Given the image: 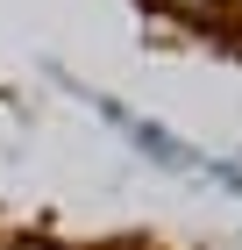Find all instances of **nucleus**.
Here are the masks:
<instances>
[{
	"label": "nucleus",
	"mask_w": 242,
	"mask_h": 250,
	"mask_svg": "<svg viewBox=\"0 0 242 250\" xmlns=\"http://www.w3.org/2000/svg\"><path fill=\"white\" fill-rule=\"evenodd\" d=\"M171 15H206V7H214V0H164Z\"/></svg>",
	"instance_id": "obj_1"
},
{
	"label": "nucleus",
	"mask_w": 242,
	"mask_h": 250,
	"mask_svg": "<svg viewBox=\"0 0 242 250\" xmlns=\"http://www.w3.org/2000/svg\"><path fill=\"white\" fill-rule=\"evenodd\" d=\"M15 250H43V243H15Z\"/></svg>",
	"instance_id": "obj_2"
},
{
	"label": "nucleus",
	"mask_w": 242,
	"mask_h": 250,
	"mask_svg": "<svg viewBox=\"0 0 242 250\" xmlns=\"http://www.w3.org/2000/svg\"><path fill=\"white\" fill-rule=\"evenodd\" d=\"M214 7H221V0H214ZM228 7H242V0H228Z\"/></svg>",
	"instance_id": "obj_3"
}]
</instances>
